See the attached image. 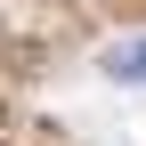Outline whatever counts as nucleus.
<instances>
[{
	"label": "nucleus",
	"mask_w": 146,
	"mask_h": 146,
	"mask_svg": "<svg viewBox=\"0 0 146 146\" xmlns=\"http://www.w3.org/2000/svg\"><path fill=\"white\" fill-rule=\"evenodd\" d=\"M106 81H130V89H146V33L106 49Z\"/></svg>",
	"instance_id": "1"
}]
</instances>
